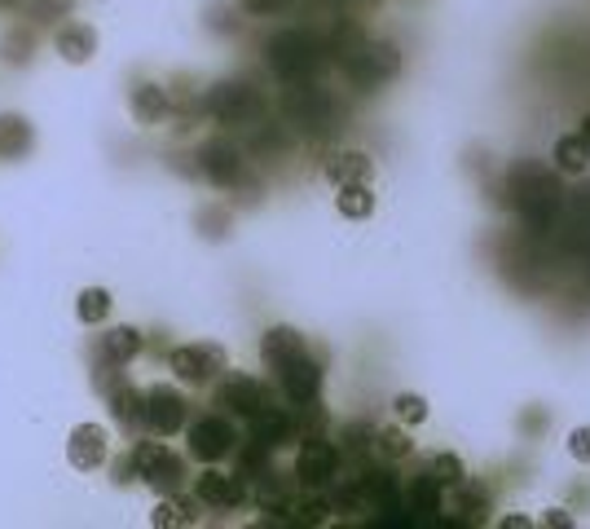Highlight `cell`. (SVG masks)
I'll use <instances>...</instances> for the list:
<instances>
[{
	"mask_svg": "<svg viewBox=\"0 0 590 529\" xmlns=\"http://www.w3.org/2000/svg\"><path fill=\"white\" fill-rule=\"evenodd\" d=\"M507 203L524 217L529 230H547L564 199H560V181H556L551 172H542L538 163L520 159V163H511V172H507Z\"/></svg>",
	"mask_w": 590,
	"mask_h": 529,
	"instance_id": "1",
	"label": "cell"
},
{
	"mask_svg": "<svg viewBox=\"0 0 590 529\" xmlns=\"http://www.w3.org/2000/svg\"><path fill=\"white\" fill-rule=\"evenodd\" d=\"M397 71H401V53L392 44H383V40H366V44H357L353 53H344V76H349V84L357 93H374V89L392 84Z\"/></svg>",
	"mask_w": 590,
	"mask_h": 529,
	"instance_id": "2",
	"label": "cell"
},
{
	"mask_svg": "<svg viewBox=\"0 0 590 529\" xmlns=\"http://www.w3.org/2000/svg\"><path fill=\"white\" fill-rule=\"evenodd\" d=\"M128 463H132V477H141L154 495H177L186 486V463L163 441H137L128 450Z\"/></svg>",
	"mask_w": 590,
	"mask_h": 529,
	"instance_id": "3",
	"label": "cell"
},
{
	"mask_svg": "<svg viewBox=\"0 0 590 529\" xmlns=\"http://www.w3.org/2000/svg\"><path fill=\"white\" fill-rule=\"evenodd\" d=\"M296 481L304 490H331L340 481V446L327 441L322 432H309L300 437V450H296Z\"/></svg>",
	"mask_w": 590,
	"mask_h": 529,
	"instance_id": "4",
	"label": "cell"
},
{
	"mask_svg": "<svg viewBox=\"0 0 590 529\" xmlns=\"http://www.w3.org/2000/svg\"><path fill=\"white\" fill-rule=\"evenodd\" d=\"M203 111H208L217 124H226V129H242V124H251V120L260 116V98H256L251 84L221 80V84H212V89L203 93Z\"/></svg>",
	"mask_w": 590,
	"mask_h": 529,
	"instance_id": "5",
	"label": "cell"
},
{
	"mask_svg": "<svg viewBox=\"0 0 590 529\" xmlns=\"http://www.w3.org/2000/svg\"><path fill=\"white\" fill-rule=\"evenodd\" d=\"M318 44L304 36V31H282V36H273L269 40V67H273V76H282L287 84H296V80H309L313 76V67H318Z\"/></svg>",
	"mask_w": 590,
	"mask_h": 529,
	"instance_id": "6",
	"label": "cell"
},
{
	"mask_svg": "<svg viewBox=\"0 0 590 529\" xmlns=\"http://www.w3.org/2000/svg\"><path fill=\"white\" fill-rule=\"evenodd\" d=\"M186 446L199 463H221L238 450V428L230 423V415H203L186 428Z\"/></svg>",
	"mask_w": 590,
	"mask_h": 529,
	"instance_id": "7",
	"label": "cell"
},
{
	"mask_svg": "<svg viewBox=\"0 0 590 529\" xmlns=\"http://www.w3.org/2000/svg\"><path fill=\"white\" fill-rule=\"evenodd\" d=\"M168 367H172V376L181 385L199 389V385H212L217 376H226L230 371V358H226L221 345H181V349H172Z\"/></svg>",
	"mask_w": 590,
	"mask_h": 529,
	"instance_id": "8",
	"label": "cell"
},
{
	"mask_svg": "<svg viewBox=\"0 0 590 529\" xmlns=\"http://www.w3.org/2000/svg\"><path fill=\"white\" fill-rule=\"evenodd\" d=\"M190 419V401L177 393L172 385H154L146 389V415H141V428H150L154 437H177Z\"/></svg>",
	"mask_w": 590,
	"mask_h": 529,
	"instance_id": "9",
	"label": "cell"
},
{
	"mask_svg": "<svg viewBox=\"0 0 590 529\" xmlns=\"http://www.w3.org/2000/svg\"><path fill=\"white\" fill-rule=\"evenodd\" d=\"M217 406H221V415L251 419V415H260V410L269 406V393H264L260 380H251V376H242V371H230V376L221 380V389H217Z\"/></svg>",
	"mask_w": 590,
	"mask_h": 529,
	"instance_id": "10",
	"label": "cell"
},
{
	"mask_svg": "<svg viewBox=\"0 0 590 529\" xmlns=\"http://www.w3.org/2000/svg\"><path fill=\"white\" fill-rule=\"evenodd\" d=\"M194 499L203 508H212V512H234V508H242L247 490H242V477L238 472H221L217 463H208V472L194 481Z\"/></svg>",
	"mask_w": 590,
	"mask_h": 529,
	"instance_id": "11",
	"label": "cell"
},
{
	"mask_svg": "<svg viewBox=\"0 0 590 529\" xmlns=\"http://www.w3.org/2000/svg\"><path fill=\"white\" fill-rule=\"evenodd\" d=\"M199 172H203L217 190H234L238 181H242V150H238L234 141H226V137L208 141V146L199 150Z\"/></svg>",
	"mask_w": 590,
	"mask_h": 529,
	"instance_id": "12",
	"label": "cell"
},
{
	"mask_svg": "<svg viewBox=\"0 0 590 529\" xmlns=\"http://www.w3.org/2000/svg\"><path fill=\"white\" fill-rule=\"evenodd\" d=\"M247 423H251V441H256V446H264L269 455H273V450H282V446H296V441H300L296 415H291V410H282V406H264V410H260V415H251Z\"/></svg>",
	"mask_w": 590,
	"mask_h": 529,
	"instance_id": "13",
	"label": "cell"
},
{
	"mask_svg": "<svg viewBox=\"0 0 590 529\" xmlns=\"http://www.w3.org/2000/svg\"><path fill=\"white\" fill-rule=\"evenodd\" d=\"M322 380H327V371L304 353V358H296V362H287L282 371H278V385H282V393L291 406H309V401H322Z\"/></svg>",
	"mask_w": 590,
	"mask_h": 529,
	"instance_id": "14",
	"label": "cell"
},
{
	"mask_svg": "<svg viewBox=\"0 0 590 529\" xmlns=\"http://www.w3.org/2000/svg\"><path fill=\"white\" fill-rule=\"evenodd\" d=\"M67 459H71V468H80V472H98V468L111 459V437H107V428H98V423L71 428Z\"/></svg>",
	"mask_w": 590,
	"mask_h": 529,
	"instance_id": "15",
	"label": "cell"
},
{
	"mask_svg": "<svg viewBox=\"0 0 590 529\" xmlns=\"http://www.w3.org/2000/svg\"><path fill=\"white\" fill-rule=\"evenodd\" d=\"M304 353H309V345H304V336H300L296 327H269V331L260 336V358H264L269 371H282L287 362H296V358H304Z\"/></svg>",
	"mask_w": 590,
	"mask_h": 529,
	"instance_id": "16",
	"label": "cell"
},
{
	"mask_svg": "<svg viewBox=\"0 0 590 529\" xmlns=\"http://www.w3.org/2000/svg\"><path fill=\"white\" fill-rule=\"evenodd\" d=\"M107 406H111V415H116L119 428H128V432H137V428H141V415H146V393H141L137 385L119 380L116 389H107Z\"/></svg>",
	"mask_w": 590,
	"mask_h": 529,
	"instance_id": "17",
	"label": "cell"
},
{
	"mask_svg": "<svg viewBox=\"0 0 590 529\" xmlns=\"http://www.w3.org/2000/svg\"><path fill=\"white\" fill-rule=\"evenodd\" d=\"M128 107H132V120L137 124H163L168 111H172V98L159 84H137L132 98H128Z\"/></svg>",
	"mask_w": 590,
	"mask_h": 529,
	"instance_id": "18",
	"label": "cell"
},
{
	"mask_svg": "<svg viewBox=\"0 0 590 529\" xmlns=\"http://www.w3.org/2000/svg\"><path fill=\"white\" fill-rule=\"evenodd\" d=\"M370 177H374V159L366 150H344V154H336L327 163V181L331 186H357V181L370 186Z\"/></svg>",
	"mask_w": 590,
	"mask_h": 529,
	"instance_id": "19",
	"label": "cell"
},
{
	"mask_svg": "<svg viewBox=\"0 0 590 529\" xmlns=\"http://www.w3.org/2000/svg\"><path fill=\"white\" fill-rule=\"evenodd\" d=\"M450 495H454V512H459L463 526H484V521H489V490H484L480 481H468V477H463Z\"/></svg>",
	"mask_w": 590,
	"mask_h": 529,
	"instance_id": "20",
	"label": "cell"
},
{
	"mask_svg": "<svg viewBox=\"0 0 590 529\" xmlns=\"http://www.w3.org/2000/svg\"><path fill=\"white\" fill-rule=\"evenodd\" d=\"M406 503H410V512H414L419 521H437V517L446 512V490H441V486L423 472V477H414V481H410Z\"/></svg>",
	"mask_w": 590,
	"mask_h": 529,
	"instance_id": "21",
	"label": "cell"
},
{
	"mask_svg": "<svg viewBox=\"0 0 590 529\" xmlns=\"http://www.w3.org/2000/svg\"><path fill=\"white\" fill-rule=\"evenodd\" d=\"M58 53L67 58V62H89L93 53H98V31L93 27H84V22H71V27H62L58 31Z\"/></svg>",
	"mask_w": 590,
	"mask_h": 529,
	"instance_id": "22",
	"label": "cell"
},
{
	"mask_svg": "<svg viewBox=\"0 0 590 529\" xmlns=\"http://www.w3.org/2000/svg\"><path fill=\"white\" fill-rule=\"evenodd\" d=\"M336 512H331V495L327 490H304L300 499H291V512L287 521L291 526H327Z\"/></svg>",
	"mask_w": 590,
	"mask_h": 529,
	"instance_id": "23",
	"label": "cell"
},
{
	"mask_svg": "<svg viewBox=\"0 0 590 529\" xmlns=\"http://www.w3.org/2000/svg\"><path fill=\"white\" fill-rule=\"evenodd\" d=\"M141 349H146V340H141L137 327H111V331L102 336V349H98V353H102L111 367H123V362H132Z\"/></svg>",
	"mask_w": 590,
	"mask_h": 529,
	"instance_id": "24",
	"label": "cell"
},
{
	"mask_svg": "<svg viewBox=\"0 0 590 529\" xmlns=\"http://www.w3.org/2000/svg\"><path fill=\"white\" fill-rule=\"evenodd\" d=\"M551 159H556V168H560V172H569V177H582V172L590 168V141L582 137V132H564V137L556 141Z\"/></svg>",
	"mask_w": 590,
	"mask_h": 529,
	"instance_id": "25",
	"label": "cell"
},
{
	"mask_svg": "<svg viewBox=\"0 0 590 529\" xmlns=\"http://www.w3.org/2000/svg\"><path fill=\"white\" fill-rule=\"evenodd\" d=\"M370 450H374L383 463H397V459H410V455H414V437L406 432V423L374 428V441H370Z\"/></svg>",
	"mask_w": 590,
	"mask_h": 529,
	"instance_id": "26",
	"label": "cell"
},
{
	"mask_svg": "<svg viewBox=\"0 0 590 529\" xmlns=\"http://www.w3.org/2000/svg\"><path fill=\"white\" fill-rule=\"evenodd\" d=\"M340 194H336V212L344 217V221H370L374 217V194H370V186L366 181H357V186H336Z\"/></svg>",
	"mask_w": 590,
	"mask_h": 529,
	"instance_id": "27",
	"label": "cell"
},
{
	"mask_svg": "<svg viewBox=\"0 0 590 529\" xmlns=\"http://www.w3.org/2000/svg\"><path fill=\"white\" fill-rule=\"evenodd\" d=\"M150 526L154 529L194 526V503H190V499H181V490H177V495H163V499H159V508L150 512Z\"/></svg>",
	"mask_w": 590,
	"mask_h": 529,
	"instance_id": "28",
	"label": "cell"
},
{
	"mask_svg": "<svg viewBox=\"0 0 590 529\" xmlns=\"http://www.w3.org/2000/svg\"><path fill=\"white\" fill-rule=\"evenodd\" d=\"M31 129H27V120H18V116H0V159H18V154H27L31 150Z\"/></svg>",
	"mask_w": 590,
	"mask_h": 529,
	"instance_id": "29",
	"label": "cell"
},
{
	"mask_svg": "<svg viewBox=\"0 0 590 529\" xmlns=\"http://www.w3.org/2000/svg\"><path fill=\"white\" fill-rule=\"evenodd\" d=\"M76 313H80L84 327L107 322V313H111V291H102V287H84L80 300H76Z\"/></svg>",
	"mask_w": 590,
	"mask_h": 529,
	"instance_id": "30",
	"label": "cell"
},
{
	"mask_svg": "<svg viewBox=\"0 0 590 529\" xmlns=\"http://www.w3.org/2000/svg\"><path fill=\"white\" fill-rule=\"evenodd\" d=\"M428 477H432L441 490H454V486L468 477V468H463V459H459V455H450V450H446V455H432Z\"/></svg>",
	"mask_w": 590,
	"mask_h": 529,
	"instance_id": "31",
	"label": "cell"
},
{
	"mask_svg": "<svg viewBox=\"0 0 590 529\" xmlns=\"http://www.w3.org/2000/svg\"><path fill=\"white\" fill-rule=\"evenodd\" d=\"M392 415H397V423L414 428V423H423V419H428V397L397 393V397H392Z\"/></svg>",
	"mask_w": 590,
	"mask_h": 529,
	"instance_id": "32",
	"label": "cell"
},
{
	"mask_svg": "<svg viewBox=\"0 0 590 529\" xmlns=\"http://www.w3.org/2000/svg\"><path fill=\"white\" fill-rule=\"evenodd\" d=\"M340 437H344V450L361 455V450H370V441H374V428H370V423H361V419H353V423H349Z\"/></svg>",
	"mask_w": 590,
	"mask_h": 529,
	"instance_id": "33",
	"label": "cell"
},
{
	"mask_svg": "<svg viewBox=\"0 0 590 529\" xmlns=\"http://www.w3.org/2000/svg\"><path fill=\"white\" fill-rule=\"evenodd\" d=\"M27 49H31V31H13V36H4V44H0L4 62H22Z\"/></svg>",
	"mask_w": 590,
	"mask_h": 529,
	"instance_id": "34",
	"label": "cell"
},
{
	"mask_svg": "<svg viewBox=\"0 0 590 529\" xmlns=\"http://www.w3.org/2000/svg\"><path fill=\"white\" fill-rule=\"evenodd\" d=\"M569 455H573L578 463H590V423L569 432Z\"/></svg>",
	"mask_w": 590,
	"mask_h": 529,
	"instance_id": "35",
	"label": "cell"
},
{
	"mask_svg": "<svg viewBox=\"0 0 590 529\" xmlns=\"http://www.w3.org/2000/svg\"><path fill=\"white\" fill-rule=\"evenodd\" d=\"M58 13H71V0H36V4H31V18H36V22H49V18H58Z\"/></svg>",
	"mask_w": 590,
	"mask_h": 529,
	"instance_id": "36",
	"label": "cell"
},
{
	"mask_svg": "<svg viewBox=\"0 0 590 529\" xmlns=\"http://www.w3.org/2000/svg\"><path fill=\"white\" fill-rule=\"evenodd\" d=\"M547 423H551V419H547V410H542V406H529V410H524V419H520V432H524V437H533V432H547Z\"/></svg>",
	"mask_w": 590,
	"mask_h": 529,
	"instance_id": "37",
	"label": "cell"
},
{
	"mask_svg": "<svg viewBox=\"0 0 590 529\" xmlns=\"http://www.w3.org/2000/svg\"><path fill=\"white\" fill-rule=\"evenodd\" d=\"M238 4H242L251 18H269V13H282L291 0H238Z\"/></svg>",
	"mask_w": 590,
	"mask_h": 529,
	"instance_id": "38",
	"label": "cell"
},
{
	"mask_svg": "<svg viewBox=\"0 0 590 529\" xmlns=\"http://www.w3.org/2000/svg\"><path fill=\"white\" fill-rule=\"evenodd\" d=\"M199 226H203V234H208V239H221V234H226L221 226H230V217H226V212H203V217H199Z\"/></svg>",
	"mask_w": 590,
	"mask_h": 529,
	"instance_id": "39",
	"label": "cell"
},
{
	"mask_svg": "<svg viewBox=\"0 0 590 529\" xmlns=\"http://www.w3.org/2000/svg\"><path fill=\"white\" fill-rule=\"evenodd\" d=\"M542 526L547 529H573V517H569L564 508H547V512H542Z\"/></svg>",
	"mask_w": 590,
	"mask_h": 529,
	"instance_id": "40",
	"label": "cell"
},
{
	"mask_svg": "<svg viewBox=\"0 0 590 529\" xmlns=\"http://www.w3.org/2000/svg\"><path fill=\"white\" fill-rule=\"evenodd\" d=\"M498 529H533L529 517H498Z\"/></svg>",
	"mask_w": 590,
	"mask_h": 529,
	"instance_id": "41",
	"label": "cell"
},
{
	"mask_svg": "<svg viewBox=\"0 0 590 529\" xmlns=\"http://www.w3.org/2000/svg\"><path fill=\"white\" fill-rule=\"evenodd\" d=\"M578 132H582V137H587V141H590V116H587V120H582V124H578Z\"/></svg>",
	"mask_w": 590,
	"mask_h": 529,
	"instance_id": "42",
	"label": "cell"
}]
</instances>
